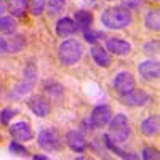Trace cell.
<instances>
[{
  "label": "cell",
  "instance_id": "7402d4cb",
  "mask_svg": "<svg viewBox=\"0 0 160 160\" xmlns=\"http://www.w3.org/2000/svg\"><path fill=\"white\" fill-rule=\"evenodd\" d=\"M104 141H106V146H108V148H109L112 152H115L118 157H122V158H131V160L138 158V155H135V154H130V152H127V151H123V149L117 148V144H115L114 141H111L108 135H104Z\"/></svg>",
  "mask_w": 160,
  "mask_h": 160
},
{
  "label": "cell",
  "instance_id": "44dd1931",
  "mask_svg": "<svg viewBox=\"0 0 160 160\" xmlns=\"http://www.w3.org/2000/svg\"><path fill=\"white\" fill-rule=\"evenodd\" d=\"M66 7V0H47L45 3V8H47V13L50 16H56L64 10Z\"/></svg>",
  "mask_w": 160,
  "mask_h": 160
},
{
  "label": "cell",
  "instance_id": "52a82bcc",
  "mask_svg": "<svg viewBox=\"0 0 160 160\" xmlns=\"http://www.w3.org/2000/svg\"><path fill=\"white\" fill-rule=\"evenodd\" d=\"M120 99L125 106H131V108H139V106H144L146 102H149L151 96L146 93L144 90H136L133 88L131 91L125 93V95H120Z\"/></svg>",
  "mask_w": 160,
  "mask_h": 160
},
{
  "label": "cell",
  "instance_id": "8992f818",
  "mask_svg": "<svg viewBox=\"0 0 160 160\" xmlns=\"http://www.w3.org/2000/svg\"><path fill=\"white\" fill-rule=\"evenodd\" d=\"M11 138L18 141V142H24V141H31L34 138L32 128L28 122H15L13 125H10L8 128Z\"/></svg>",
  "mask_w": 160,
  "mask_h": 160
},
{
  "label": "cell",
  "instance_id": "5bb4252c",
  "mask_svg": "<svg viewBox=\"0 0 160 160\" xmlns=\"http://www.w3.org/2000/svg\"><path fill=\"white\" fill-rule=\"evenodd\" d=\"M77 24L75 21H72L71 18H61L58 22H56V34L62 38L66 37H71L77 32Z\"/></svg>",
  "mask_w": 160,
  "mask_h": 160
},
{
  "label": "cell",
  "instance_id": "d590c367",
  "mask_svg": "<svg viewBox=\"0 0 160 160\" xmlns=\"http://www.w3.org/2000/svg\"><path fill=\"white\" fill-rule=\"evenodd\" d=\"M152 2H158V0H152Z\"/></svg>",
  "mask_w": 160,
  "mask_h": 160
},
{
  "label": "cell",
  "instance_id": "d6986e66",
  "mask_svg": "<svg viewBox=\"0 0 160 160\" xmlns=\"http://www.w3.org/2000/svg\"><path fill=\"white\" fill-rule=\"evenodd\" d=\"M144 24L148 26L149 31H154V32H158L160 29V15L157 10H152L146 15V19H144Z\"/></svg>",
  "mask_w": 160,
  "mask_h": 160
},
{
  "label": "cell",
  "instance_id": "5b68a950",
  "mask_svg": "<svg viewBox=\"0 0 160 160\" xmlns=\"http://www.w3.org/2000/svg\"><path fill=\"white\" fill-rule=\"evenodd\" d=\"M34 83H35V68L31 64V66H28V68L24 69L22 80H21V82L15 87V90H13V91L10 93V96L18 98V96L26 95V93H29V91L32 90Z\"/></svg>",
  "mask_w": 160,
  "mask_h": 160
},
{
  "label": "cell",
  "instance_id": "9a60e30c",
  "mask_svg": "<svg viewBox=\"0 0 160 160\" xmlns=\"http://www.w3.org/2000/svg\"><path fill=\"white\" fill-rule=\"evenodd\" d=\"M139 131L146 136L157 135L158 133V115H149L148 118H144L139 125Z\"/></svg>",
  "mask_w": 160,
  "mask_h": 160
},
{
  "label": "cell",
  "instance_id": "e0dca14e",
  "mask_svg": "<svg viewBox=\"0 0 160 160\" xmlns=\"http://www.w3.org/2000/svg\"><path fill=\"white\" fill-rule=\"evenodd\" d=\"M74 19H75L77 28L82 29V31L88 29L90 26L93 24V15H91L90 11H87V10H78V11H75V13H74Z\"/></svg>",
  "mask_w": 160,
  "mask_h": 160
},
{
  "label": "cell",
  "instance_id": "30bf717a",
  "mask_svg": "<svg viewBox=\"0 0 160 160\" xmlns=\"http://www.w3.org/2000/svg\"><path fill=\"white\" fill-rule=\"evenodd\" d=\"M138 72L144 80L154 82V80H158L160 77V66L157 61H142L138 64Z\"/></svg>",
  "mask_w": 160,
  "mask_h": 160
},
{
  "label": "cell",
  "instance_id": "9c48e42d",
  "mask_svg": "<svg viewBox=\"0 0 160 160\" xmlns=\"http://www.w3.org/2000/svg\"><path fill=\"white\" fill-rule=\"evenodd\" d=\"M112 118V109L106 104L96 106L91 112V120H93V125L95 128H102L109 123V120Z\"/></svg>",
  "mask_w": 160,
  "mask_h": 160
},
{
  "label": "cell",
  "instance_id": "2e32d148",
  "mask_svg": "<svg viewBox=\"0 0 160 160\" xmlns=\"http://www.w3.org/2000/svg\"><path fill=\"white\" fill-rule=\"evenodd\" d=\"M91 58L99 68H109L111 66V58L108 55V51H106L102 47H98V45L93 47L91 48Z\"/></svg>",
  "mask_w": 160,
  "mask_h": 160
},
{
  "label": "cell",
  "instance_id": "603a6c76",
  "mask_svg": "<svg viewBox=\"0 0 160 160\" xmlns=\"http://www.w3.org/2000/svg\"><path fill=\"white\" fill-rule=\"evenodd\" d=\"M45 91L53 98H59L62 95V87L55 80H48V82H45Z\"/></svg>",
  "mask_w": 160,
  "mask_h": 160
},
{
  "label": "cell",
  "instance_id": "4fadbf2b",
  "mask_svg": "<svg viewBox=\"0 0 160 160\" xmlns=\"http://www.w3.org/2000/svg\"><path fill=\"white\" fill-rule=\"evenodd\" d=\"M28 106H29V109L38 117H47L50 114V109H51L50 102L43 96H32L28 101Z\"/></svg>",
  "mask_w": 160,
  "mask_h": 160
},
{
  "label": "cell",
  "instance_id": "e575fe53",
  "mask_svg": "<svg viewBox=\"0 0 160 160\" xmlns=\"http://www.w3.org/2000/svg\"><path fill=\"white\" fill-rule=\"evenodd\" d=\"M34 160H48L47 155H34Z\"/></svg>",
  "mask_w": 160,
  "mask_h": 160
},
{
  "label": "cell",
  "instance_id": "ac0fdd59",
  "mask_svg": "<svg viewBox=\"0 0 160 160\" xmlns=\"http://www.w3.org/2000/svg\"><path fill=\"white\" fill-rule=\"evenodd\" d=\"M7 7L13 16H22L26 7H28V0H7Z\"/></svg>",
  "mask_w": 160,
  "mask_h": 160
},
{
  "label": "cell",
  "instance_id": "7c38bea8",
  "mask_svg": "<svg viewBox=\"0 0 160 160\" xmlns=\"http://www.w3.org/2000/svg\"><path fill=\"white\" fill-rule=\"evenodd\" d=\"M106 48L115 56H125L131 51V45L128 42H125L122 38H114V37L106 40Z\"/></svg>",
  "mask_w": 160,
  "mask_h": 160
},
{
  "label": "cell",
  "instance_id": "cb8c5ba5",
  "mask_svg": "<svg viewBox=\"0 0 160 160\" xmlns=\"http://www.w3.org/2000/svg\"><path fill=\"white\" fill-rule=\"evenodd\" d=\"M26 45V38L22 35H16L11 40V43H8V53H18L24 48Z\"/></svg>",
  "mask_w": 160,
  "mask_h": 160
},
{
  "label": "cell",
  "instance_id": "4316f807",
  "mask_svg": "<svg viewBox=\"0 0 160 160\" xmlns=\"http://www.w3.org/2000/svg\"><path fill=\"white\" fill-rule=\"evenodd\" d=\"M13 114H15V112H13L10 108L2 109V111H0V123H2V125H8L10 120L13 118Z\"/></svg>",
  "mask_w": 160,
  "mask_h": 160
},
{
  "label": "cell",
  "instance_id": "d6a6232c",
  "mask_svg": "<svg viewBox=\"0 0 160 160\" xmlns=\"http://www.w3.org/2000/svg\"><path fill=\"white\" fill-rule=\"evenodd\" d=\"M5 53H8V42L3 37H0V55H5Z\"/></svg>",
  "mask_w": 160,
  "mask_h": 160
},
{
  "label": "cell",
  "instance_id": "6da1fadb",
  "mask_svg": "<svg viewBox=\"0 0 160 160\" xmlns=\"http://www.w3.org/2000/svg\"><path fill=\"white\" fill-rule=\"evenodd\" d=\"M101 22L109 29H125L131 22V15L122 7H111L102 11Z\"/></svg>",
  "mask_w": 160,
  "mask_h": 160
},
{
  "label": "cell",
  "instance_id": "484cf974",
  "mask_svg": "<svg viewBox=\"0 0 160 160\" xmlns=\"http://www.w3.org/2000/svg\"><path fill=\"white\" fill-rule=\"evenodd\" d=\"M10 152L15 154V155H21V157H28L29 155V151L24 148V146H21V142L18 141H13L10 144Z\"/></svg>",
  "mask_w": 160,
  "mask_h": 160
},
{
  "label": "cell",
  "instance_id": "ffe728a7",
  "mask_svg": "<svg viewBox=\"0 0 160 160\" xmlns=\"http://www.w3.org/2000/svg\"><path fill=\"white\" fill-rule=\"evenodd\" d=\"M18 24L11 16H0V32L2 34H15Z\"/></svg>",
  "mask_w": 160,
  "mask_h": 160
},
{
  "label": "cell",
  "instance_id": "f546056e",
  "mask_svg": "<svg viewBox=\"0 0 160 160\" xmlns=\"http://www.w3.org/2000/svg\"><path fill=\"white\" fill-rule=\"evenodd\" d=\"M83 35H85V40L88 43H95L96 40L101 37V34L99 32H93V31H88V29H85L83 31Z\"/></svg>",
  "mask_w": 160,
  "mask_h": 160
},
{
  "label": "cell",
  "instance_id": "d4e9b609",
  "mask_svg": "<svg viewBox=\"0 0 160 160\" xmlns=\"http://www.w3.org/2000/svg\"><path fill=\"white\" fill-rule=\"evenodd\" d=\"M45 3L47 0H29V10L34 16H38L40 13L45 10Z\"/></svg>",
  "mask_w": 160,
  "mask_h": 160
},
{
  "label": "cell",
  "instance_id": "83f0119b",
  "mask_svg": "<svg viewBox=\"0 0 160 160\" xmlns=\"http://www.w3.org/2000/svg\"><path fill=\"white\" fill-rule=\"evenodd\" d=\"M142 158L144 160H157L158 158V152L152 148H144L142 149Z\"/></svg>",
  "mask_w": 160,
  "mask_h": 160
},
{
  "label": "cell",
  "instance_id": "277c9868",
  "mask_svg": "<svg viewBox=\"0 0 160 160\" xmlns=\"http://www.w3.org/2000/svg\"><path fill=\"white\" fill-rule=\"evenodd\" d=\"M37 144H38V148H42L47 152H56L61 149L62 141H61L59 133L55 128H45L38 133Z\"/></svg>",
  "mask_w": 160,
  "mask_h": 160
},
{
  "label": "cell",
  "instance_id": "836d02e7",
  "mask_svg": "<svg viewBox=\"0 0 160 160\" xmlns=\"http://www.w3.org/2000/svg\"><path fill=\"white\" fill-rule=\"evenodd\" d=\"M5 10H7V3H5V0H0V16L5 13Z\"/></svg>",
  "mask_w": 160,
  "mask_h": 160
},
{
  "label": "cell",
  "instance_id": "3957f363",
  "mask_svg": "<svg viewBox=\"0 0 160 160\" xmlns=\"http://www.w3.org/2000/svg\"><path fill=\"white\" fill-rule=\"evenodd\" d=\"M108 136L111 141L115 144L118 142H125L130 136V125H128V118L125 114H117L109 120V131Z\"/></svg>",
  "mask_w": 160,
  "mask_h": 160
},
{
  "label": "cell",
  "instance_id": "8fae6325",
  "mask_svg": "<svg viewBox=\"0 0 160 160\" xmlns=\"http://www.w3.org/2000/svg\"><path fill=\"white\" fill-rule=\"evenodd\" d=\"M66 142H68V146L74 152H78V154L87 149L85 136H83V133L78 131V130H71L68 135H66Z\"/></svg>",
  "mask_w": 160,
  "mask_h": 160
},
{
  "label": "cell",
  "instance_id": "1f68e13d",
  "mask_svg": "<svg viewBox=\"0 0 160 160\" xmlns=\"http://www.w3.org/2000/svg\"><path fill=\"white\" fill-rule=\"evenodd\" d=\"M82 128H83L85 131H91V130H95V125H93L91 117H87V118H83V120H82Z\"/></svg>",
  "mask_w": 160,
  "mask_h": 160
},
{
  "label": "cell",
  "instance_id": "ba28073f",
  "mask_svg": "<svg viewBox=\"0 0 160 160\" xmlns=\"http://www.w3.org/2000/svg\"><path fill=\"white\" fill-rule=\"evenodd\" d=\"M114 88L118 95H125V93H128L135 88V78L127 71L118 72L114 78Z\"/></svg>",
  "mask_w": 160,
  "mask_h": 160
},
{
  "label": "cell",
  "instance_id": "f1b7e54d",
  "mask_svg": "<svg viewBox=\"0 0 160 160\" xmlns=\"http://www.w3.org/2000/svg\"><path fill=\"white\" fill-rule=\"evenodd\" d=\"M141 5V0H122V8L131 11V10H136Z\"/></svg>",
  "mask_w": 160,
  "mask_h": 160
},
{
  "label": "cell",
  "instance_id": "4dcf8cb0",
  "mask_svg": "<svg viewBox=\"0 0 160 160\" xmlns=\"http://www.w3.org/2000/svg\"><path fill=\"white\" fill-rule=\"evenodd\" d=\"M144 51L146 53H157L158 51V42L155 40V42H149L144 45Z\"/></svg>",
  "mask_w": 160,
  "mask_h": 160
},
{
  "label": "cell",
  "instance_id": "7a4b0ae2",
  "mask_svg": "<svg viewBox=\"0 0 160 160\" xmlns=\"http://www.w3.org/2000/svg\"><path fill=\"white\" fill-rule=\"evenodd\" d=\"M82 53H83L82 45H80L77 40L69 38V40H64V42L59 45L58 58H59V62L64 64V66H74L80 61Z\"/></svg>",
  "mask_w": 160,
  "mask_h": 160
}]
</instances>
